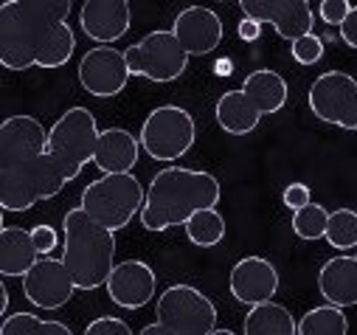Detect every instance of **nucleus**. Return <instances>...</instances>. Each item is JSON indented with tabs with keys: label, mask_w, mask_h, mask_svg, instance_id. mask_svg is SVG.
Instances as JSON below:
<instances>
[{
	"label": "nucleus",
	"mask_w": 357,
	"mask_h": 335,
	"mask_svg": "<svg viewBox=\"0 0 357 335\" xmlns=\"http://www.w3.org/2000/svg\"><path fill=\"white\" fill-rule=\"evenodd\" d=\"M290 54H293V59H296L298 65L310 68V65L321 62V57H324V40H321L315 31L301 34V37H296V40L290 43Z\"/></svg>",
	"instance_id": "c756f323"
},
{
	"label": "nucleus",
	"mask_w": 357,
	"mask_h": 335,
	"mask_svg": "<svg viewBox=\"0 0 357 335\" xmlns=\"http://www.w3.org/2000/svg\"><path fill=\"white\" fill-rule=\"evenodd\" d=\"M349 12H351L349 0H321V6H318V15L326 26H340Z\"/></svg>",
	"instance_id": "2f4dec72"
},
{
	"label": "nucleus",
	"mask_w": 357,
	"mask_h": 335,
	"mask_svg": "<svg viewBox=\"0 0 357 335\" xmlns=\"http://www.w3.org/2000/svg\"><path fill=\"white\" fill-rule=\"evenodd\" d=\"M144 200L146 189L132 172H102V178L84 186L79 206L110 231H121L141 217Z\"/></svg>",
	"instance_id": "39448f33"
},
{
	"label": "nucleus",
	"mask_w": 357,
	"mask_h": 335,
	"mask_svg": "<svg viewBox=\"0 0 357 335\" xmlns=\"http://www.w3.org/2000/svg\"><path fill=\"white\" fill-rule=\"evenodd\" d=\"M20 6L37 34L40 48H43L54 34H59L68 26L73 0H20ZM40 48H37V54H40Z\"/></svg>",
	"instance_id": "5701e85b"
},
{
	"label": "nucleus",
	"mask_w": 357,
	"mask_h": 335,
	"mask_svg": "<svg viewBox=\"0 0 357 335\" xmlns=\"http://www.w3.org/2000/svg\"><path fill=\"white\" fill-rule=\"evenodd\" d=\"M87 335H130V324L124 318H116V315H99L93 318L91 324L84 327Z\"/></svg>",
	"instance_id": "7c9ffc66"
},
{
	"label": "nucleus",
	"mask_w": 357,
	"mask_h": 335,
	"mask_svg": "<svg viewBox=\"0 0 357 335\" xmlns=\"http://www.w3.org/2000/svg\"><path fill=\"white\" fill-rule=\"evenodd\" d=\"M6 307H9V290L6 285H0V313H6Z\"/></svg>",
	"instance_id": "e433bc0d"
},
{
	"label": "nucleus",
	"mask_w": 357,
	"mask_h": 335,
	"mask_svg": "<svg viewBox=\"0 0 357 335\" xmlns=\"http://www.w3.org/2000/svg\"><path fill=\"white\" fill-rule=\"evenodd\" d=\"M242 329L248 335H293V332H298V321L293 318V313L284 304L267 299V302L250 304Z\"/></svg>",
	"instance_id": "b1692460"
},
{
	"label": "nucleus",
	"mask_w": 357,
	"mask_h": 335,
	"mask_svg": "<svg viewBox=\"0 0 357 335\" xmlns=\"http://www.w3.org/2000/svg\"><path fill=\"white\" fill-rule=\"evenodd\" d=\"M62 262L79 290L91 293L107 285L116 265V231L96 223L82 206L62 217Z\"/></svg>",
	"instance_id": "20e7f679"
},
{
	"label": "nucleus",
	"mask_w": 357,
	"mask_h": 335,
	"mask_svg": "<svg viewBox=\"0 0 357 335\" xmlns=\"http://www.w3.org/2000/svg\"><path fill=\"white\" fill-rule=\"evenodd\" d=\"M279 285H282V279H279L276 265L264 257H242L231 268V276H228L231 296L248 307L273 299L279 293Z\"/></svg>",
	"instance_id": "f3484780"
},
{
	"label": "nucleus",
	"mask_w": 357,
	"mask_h": 335,
	"mask_svg": "<svg viewBox=\"0 0 357 335\" xmlns=\"http://www.w3.org/2000/svg\"><path fill=\"white\" fill-rule=\"evenodd\" d=\"M3 335H70V327L54 318H43L34 313H12L0 324Z\"/></svg>",
	"instance_id": "bb28decb"
},
{
	"label": "nucleus",
	"mask_w": 357,
	"mask_h": 335,
	"mask_svg": "<svg viewBox=\"0 0 357 335\" xmlns=\"http://www.w3.org/2000/svg\"><path fill=\"white\" fill-rule=\"evenodd\" d=\"M222 186L206 170L189 166H166L152 175L146 186V200L141 209V225L146 231H166L174 225H186V220L208 206H220Z\"/></svg>",
	"instance_id": "f03ea898"
},
{
	"label": "nucleus",
	"mask_w": 357,
	"mask_h": 335,
	"mask_svg": "<svg viewBox=\"0 0 357 335\" xmlns=\"http://www.w3.org/2000/svg\"><path fill=\"white\" fill-rule=\"evenodd\" d=\"M186 237L192 245L197 248H214L225 239V217L220 214L217 206H208V209H200L195 211L189 220H186Z\"/></svg>",
	"instance_id": "a878e982"
},
{
	"label": "nucleus",
	"mask_w": 357,
	"mask_h": 335,
	"mask_svg": "<svg viewBox=\"0 0 357 335\" xmlns=\"http://www.w3.org/2000/svg\"><path fill=\"white\" fill-rule=\"evenodd\" d=\"M37 34L20 6V0H3L0 6V62L9 70H29L37 65Z\"/></svg>",
	"instance_id": "9b49d317"
},
{
	"label": "nucleus",
	"mask_w": 357,
	"mask_h": 335,
	"mask_svg": "<svg viewBox=\"0 0 357 335\" xmlns=\"http://www.w3.org/2000/svg\"><path fill=\"white\" fill-rule=\"evenodd\" d=\"M354 260H357V248H354Z\"/></svg>",
	"instance_id": "58836bf2"
},
{
	"label": "nucleus",
	"mask_w": 357,
	"mask_h": 335,
	"mask_svg": "<svg viewBox=\"0 0 357 335\" xmlns=\"http://www.w3.org/2000/svg\"><path fill=\"white\" fill-rule=\"evenodd\" d=\"M132 0H84L79 12V26L87 40L96 45L119 43L132 26Z\"/></svg>",
	"instance_id": "2eb2a0df"
},
{
	"label": "nucleus",
	"mask_w": 357,
	"mask_h": 335,
	"mask_svg": "<svg viewBox=\"0 0 357 335\" xmlns=\"http://www.w3.org/2000/svg\"><path fill=\"white\" fill-rule=\"evenodd\" d=\"M31 237H34V245L40 251V257H51L56 251V245H59V231L54 225H43L40 223V225L31 228Z\"/></svg>",
	"instance_id": "473e14b6"
},
{
	"label": "nucleus",
	"mask_w": 357,
	"mask_h": 335,
	"mask_svg": "<svg viewBox=\"0 0 357 335\" xmlns=\"http://www.w3.org/2000/svg\"><path fill=\"white\" fill-rule=\"evenodd\" d=\"M96 116L76 105L65 110L48 130V147L43 161V200L56 198L70 181L82 175V170L93 161L99 144Z\"/></svg>",
	"instance_id": "7ed1b4c3"
},
{
	"label": "nucleus",
	"mask_w": 357,
	"mask_h": 335,
	"mask_svg": "<svg viewBox=\"0 0 357 335\" xmlns=\"http://www.w3.org/2000/svg\"><path fill=\"white\" fill-rule=\"evenodd\" d=\"M141 147L152 161L174 163L192 152L197 141V124L181 105H160L141 124Z\"/></svg>",
	"instance_id": "423d86ee"
},
{
	"label": "nucleus",
	"mask_w": 357,
	"mask_h": 335,
	"mask_svg": "<svg viewBox=\"0 0 357 335\" xmlns=\"http://www.w3.org/2000/svg\"><path fill=\"white\" fill-rule=\"evenodd\" d=\"M349 332V318L340 304H318L307 310L298 321V335H346Z\"/></svg>",
	"instance_id": "393cba45"
},
{
	"label": "nucleus",
	"mask_w": 357,
	"mask_h": 335,
	"mask_svg": "<svg viewBox=\"0 0 357 335\" xmlns=\"http://www.w3.org/2000/svg\"><path fill=\"white\" fill-rule=\"evenodd\" d=\"M76 290L79 288L73 282V274L68 271V265L62 260L40 257L34 262V268L23 276V293H26V299L34 307L48 310V313L65 307Z\"/></svg>",
	"instance_id": "f8f14e48"
},
{
	"label": "nucleus",
	"mask_w": 357,
	"mask_h": 335,
	"mask_svg": "<svg viewBox=\"0 0 357 335\" xmlns=\"http://www.w3.org/2000/svg\"><path fill=\"white\" fill-rule=\"evenodd\" d=\"M332 248L337 251H351L357 248V211L354 209H335L329 214V228L324 237Z\"/></svg>",
	"instance_id": "c85d7f7f"
},
{
	"label": "nucleus",
	"mask_w": 357,
	"mask_h": 335,
	"mask_svg": "<svg viewBox=\"0 0 357 335\" xmlns=\"http://www.w3.org/2000/svg\"><path fill=\"white\" fill-rule=\"evenodd\" d=\"M48 130L37 116L15 113L0 127V203L3 211H29L43 203V161Z\"/></svg>",
	"instance_id": "f257e3e1"
},
{
	"label": "nucleus",
	"mask_w": 357,
	"mask_h": 335,
	"mask_svg": "<svg viewBox=\"0 0 357 335\" xmlns=\"http://www.w3.org/2000/svg\"><path fill=\"white\" fill-rule=\"evenodd\" d=\"M107 296L121 310H141L158 293V276L144 260H124L113 265L107 279Z\"/></svg>",
	"instance_id": "4468645a"
},
{
	"label": "nucleus",
	"mask_w": 357,
	"mask_h": 335,
	"mask_svg": "<svg viewBox=\"0 0 357 335\" xmlns=\"http://www.w3.org/2000/svg\"><path fill=\"white\" fill-rule=\"evenodd\" d=\"M214 119H217L220 130L228 133V135H250V133L259 127L261 113H259L256 105L248 99V94H245L242 88H236V91H225V94L217 99Z\"/></svg>",
	"instance_id": "4be33fe9"
},
{
	"label": "nucleus",
	"mask_w": 357,
	"mask_h": 335,
	"mask_svg": "<svg viewBox=\"0 0 357 335\" xmlns=\"http://www.w3.org/2000/svg\"><path fill=\"white\" fill-rule=\"evenodd\" d=\"M242 91L248 94V99L256 105V110L261 116H273L279 110H284L290 88L287 79L273 70V68H256L242 79Z\"/></svg>",
	"instance_id": "412c9836"
},
{
	"label": "nucleus",
	"mask_w": 357,
	"mask_h": 335,
	"mask_svg": "<svg viewBox=\"0 0 357 335\" xmlns=\"http://www.w3.org/2000/svg\"><path fill=\"white\" fill-rule=\"evenodd\" d=\"M293 231L296 237L307 239V242H318L326 237V228H329V211L321 206V203H307L301 209L293 211Z\"/></svg>",
	"instance_id": "cd10ccee"
},
{
	"label": "nucleus",
	"mask_w": 357,
	"mask_h": 335,
	"mask_svg": "<svg viewBox=\"0 0 357 335\" xmlns=\"http://www.w3.org/2000/svg\"><path fill=\"white\" fill-rule=\"evenodd\" d=\"M37 260H40V251L34 245L31 228H20V225L0 228V274L23 279Z\"/></svg>",
	"instance_id": "aec40b11"
},
{
	"label": "nucleus",
	"mask_w": 357,
	"mask_h": 335,
	"mask_svg": "<svg viewBox=\"0 0 357 335\" xmlns=\"http://www.w3.org/2000/svg\"><path fill=\"white\" fill-rule=\"evenodd\" d=\"M124 54H127V65L132 76L158 82V85L181 79L192 59V54L181 45V40L174 37L172 29H158L141 37L135 45L124 48Z\"/></svg>",
	"instance_id": "6e6552de"
},
{
	"label": "nucleus",
	"mask_w": 357,
	"mask_h": 335,
	"mask_svg": "<svg viewBox=\"0 0 357 335\" xmlns=\"http://www.w3.org/2000/svg\"><path fill=\"white\" fill-rule=\"evenodd\" d=\"M220 3H222V0H220Z\"/></svg>",
	"instance_id": "ea45409f"
},
{
	"label": "nucleus",
	"mask_w": 357,
	"mask_h": 335,
	"mask_svg": "<svg viewBox=\"0 0 357 335\" xmlns=\"http://www.w3.org/2000/svg\"><path fill=\"white\" fill-rule=\"evenodd\" d=\"M318 293L340 307L357 304V260L351 254H337L326 260L318 271Z\"/></svg>",
	"instance_id": "a211bd4d"
},
{
	"label": "nucleus",
	"mask_w": 357,
	"mask_h": 335,
	"mask_svg": "<svg viewBox=\"0 0 357 335\" xmlns=\"http://www.w3.org/2000/svg\"><path fill=\"white\" fill-rule=\"evenodd\" d=\"M172 31L192 57H206V54L217 51L222 37H225L220 15L214 9H208V6H186V9H181L174 15Z\"/></svg>",
	"instance_id": "dca6fc26"
},
{
	"label": "nucleus",
	"mask_w": 357,
	"mask_h": 335,
	"mask_svg": "<svg viewBox=\"0 0 357 335\" xmlns=\"http://www.w3.org/2000/svg\"><path fill=\"white\" fill-rule=\"evenodd\" d=\"M141 138H135L124 127H107L99 133L96 155L93 163L99 166V172H132V166L138 163L141 155Z\"/></svg>",
	"instance_id": "6ab92c4d"
},
{
	"label": "nucleus",
	"mask_w": 357,
	"mask_h": 335,
	"mask_svg": "<svg viewBox=\"0 0 357 335\" xmlns=\"http://www.w3.org/2000/svg\"><path fill=\"white\" fill-rule=\"evenodd\" d=\"M155 315L163 324L166 335L217 332V307L195 285H169L155 302Z\"/></svg>",
	"instance_id": "0eeeda50"
},
{
	"label": "nucleus",
	"mask_w": 357,
	"mask_h": 335,
	"mask_svg": "<svg viewBox=\"0 0 357 335\" xmlns=\"http://www.w3.org/2000/svg\"><path fill=\"white\" fill-rule=\"evenodd\" d=\"M310 113L332 127L357 130V79L346 70H324L310 85Z\"/></svg>",
	"instance_id": "1a4fd4ad"
},
{
	"label": "nucleus",
	"mask_w": 357,
	"mask_h": 335,
	"mask_svg": "<svg viewBox=\"0 0 357 335\" xmlns=\"http://www.w3.org/2000/svg\"><path fill=\"white\" fill-rule=\"evenodd\" d=\"M130 76L127 54L116 45H93L79 59V85L96 99L119 96L127 88Z\"/></svg>",
	"instance_id": "9d476101"
},
{
	"label": "nucleus",
	"mask_w": 357,
	"mask_h": 335,
	"mask_svg": "<svg viewBox=\"0 0 357 335\" xmlns=\"http://www.w3.org/2000/svg\"><path fill=\"white\" fill-rule=\"evenodd\" d=\"M337 29H340V40L349 48H357V6H351V12L346 15V20Z\"/></svg>",
	"instance_id": "f704fd0d"
},
{
	"label": "nucleus",
	"mask_w": 357,
	"mask_h": 335,
	"mask_svg": "<svg viewBox=\"0 0 357 335\" xmlns=\"http://www.w3.org/2000/svg\"><path fill=\"white\" fill-rule=\"evenodd\" d=\"M236 34H239L242 43H256V40L261 37V23L253 20V17H245V15H242V20L236 23Z\"/></svg>",
	"instance_id": "c9c22d12"
},
{
	"label": "nucleus",
	"mask_w": 357,
	"mask_h": 335,
	"mask_svg": "<svg viewBox=\"0 0 357 335\" xmlns=\"http://www.w3.org/2000/svg\"><path fill=\"white\" fill-rule=\"evenodd\" d=\"M214 70H217V73H231L228 62H217V65H214Z\"/></svg>",
	"instance_id": "4c0bfd02"
},
{
	"label": "nucleus",
	"mask_w": 357,
	"mask_h": 335,
	"mask_svg": "<svg viewBox=\"0 0 357 335\" xmlns=\"http://www.w3.org/2000/svg\"><path fill=\"white\" fill-rule=\"evenodd\" d=\"M245 17L271 23L276 34L293 43L301 34H310L315 26V12L310 0H236Z\"/></svg>",
	"instance_id": "ddd939ff"
},
{
	"label": "nucleus",
	"mask_w": 357,
	"mask_h": 335,
	"mask_svg": "<svg viewBox=\"0 0 357 335\" xmlns=\"http://www.w3.org/2000/svg\"><path fill=\"white\" fill-rule=\"evenodd\" d=\"M310 200H312V192H310V186H307V184H301V181L290 184V186L282 192V203H284L290 211H296V209L307 206Z\"/></svg>",
	"instance_id": "72a5a7b5"
}]
</instances>
